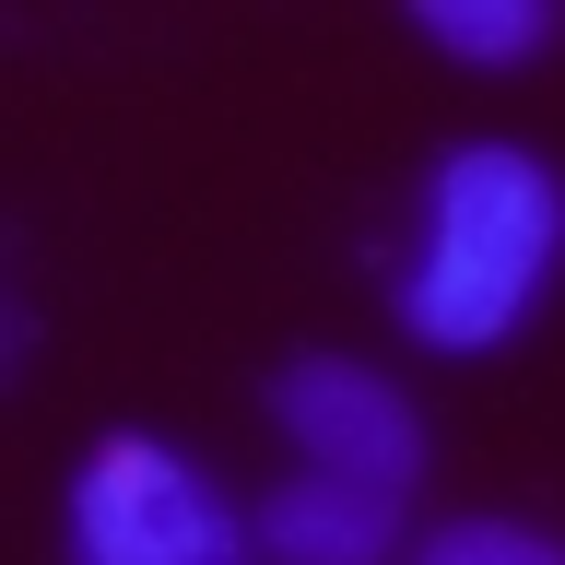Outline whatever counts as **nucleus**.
Here are the masks:
<instances>
[{"label": "nucleus", "instance_id": "nucleus-3", "mask_svg": "<svg viewBox=\"0 0 565 565\" xmlns=\"http://www.w3.org/2000/svg\"><path fill=\"white\" fill-rule=\"evenodd\" d=\"M271 424L295 436V471H330V483H365V494H401V507H413L424 413L377 377V365H353V353H295L271 377Z\"/></svg>", "mask_w": 565, "mask_h": 565}, {"label": "nucleus", "instance_id": "nucleus-2", "mask_svg": "<svg viewBox=\"0 0 565 565\" xmlns=\"http://www.w3.org/2000/svg\"><path fill=\"white\" fill-rule=\"evenodd\" d=\"M71 565H259V519L166 436H106L71 471Z\"/></svg>", "mask_w": 565, "mask_h": 565}, {"label": "nucleus", "instance_id": "nucleus-1", "mask_svg": "<svg viewBox=\"0 0 565 565\" xmlns=\"http://www.w3.org/2000/svg\"><path fill=\"white\" fill-rule=\"evenodd\" d=\"M554 259H565V177L519 141H459L424 177V224L401 247L388 307L424 353H494L542 307Z\"/></svg>", "mask_w": 565, "mask_h": 565}, {"label": "nucleus", "instance_id": "nucleus-6", "mask_svg": "<svg viewBox=\"0 0 565 565\" xmlns=\"http://www.w3.org/2000/svg\"><path fill=\"white\" fill-rule=\"evenodd\" d=\"M401 565H565V542H542L530 519H448V530H424Z\"/></svg>", "mask_w": 565, "mask_h": 565}, {"label": "nucleus", "instance_id": "nucleus-4", "mask_svg": "<svg viewBox=\"0 0 565 565\" xmlns=\"http://www.w3.org/2000/svg\"><path fill=\"white\" fill-rule=\"evenodd\" d=\"M388 554H401V494L330 483V471H295L259 494V565H388Z\"/></svg>", "mask_w": 565, "mask_h": 565}, {"label": "nucleus", "instance_id": "nucleus-5", "mask_svg": "<svg viewBox=\"0 0 565 565\" xmlns=\"http://www.w3.org/2000/svg\"><path fill=\"white\" fill-rule=\"evenodd\" d=\"M413 24H424V47H448L471 71H519L565 35V12L554 0H413Z\"/></svg>", "mask_w": 565, "mask_h": 565}]
</instances>
